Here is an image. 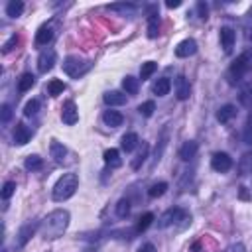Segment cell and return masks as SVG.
Returning a JSON list of instances; mask_svg holds the SVG:
<instances>
[{
    "mask_svg": "<svg viewBox=\"0 0 252 252\" xmlns=\"http://www.w3.org/2000/svg\"><path fill=\"white\" fill-rule=\"evenodd\" d=\"M69 219H71V215H69V211H65V209H55V211H51V213L41 220V226H39L41 236H43L45 240L59 238V236L67 230Z\"/></svg>",
    "mask_w": 252,
    "mask_h": 252,
    "instance_id": "1",
    "label": "cell"
},
{
    "mask_svg": "<svg viewBox=\"0 0 252 252\" xmlns=\"http://www.w3.org/2000/svg\"><path fill=\"white\" fill-rule=\"evenodd\" d=\"M77 187H79V175H77V173H63V175L57 179V183L53 185L51 197H53V201H57V203L67 201L69 197L75 195Z\"/></svg>",
    "mask_w": 252,
    "mask_h": 252,
    "instance_id": "2",
    "label": "cell"
},
{
    "mask_svg": "<svg viewBox=\"0 0 252 252\" xmlns=\"http://www.w3.org/2000/svg\"><path fill=\"white\" fill-rule=\"evenodd\" d=\"M89 69H91V61L81 59L79 55H69V57H65V61H63V71H65L69 77H75V79H79L81 75H85Z\"/></svg>",
    "mask_w": 252,
    "mask_h": 252,
    "instance_id": "3",
    "label": "cell"
},
{
    "mask_svg": "<svg viewBox=\"0 0 252 252\" xmlns=\"http://www.w3.org/2000/svg\"><path fill=\"white\" fill-rule=\"evenodd\" d=\"M179 220H183V226H185L187 222H191V215H189L187 211L179 209V207H173V209H167V211L159 217L158 226H159V228H165V226H169V224H177Z\"/></svg>",
    "mask_w": 252,
    "mask_h": 252,
    "instance_id": "4",
    "label": "cell"
},
{
    "mask_svg": "<svg viewBox=\"0 0 252 252\" xmlns=\"http://www.w3.org/2000/svg\"><path fill=\"white\" fill-rule=\"evenodd\" d=\"M252 67V53L250 51H244V53H240L236 59H234V63L230 65V69H228V77H230V83H234V81H238L248 69Z\"/></svg>",
    "mask_w": 252,
    "mask_h": 252,
    "instance_id": "5",
    "label": "cell"
},
{
    "mask_svg": "<svg viewBox=\"0 0 252 252\" xmlns=\"http://www.w3.org/2000/svg\"><path fill=\"white\" fill-rule=\"evenodd\" d=\"M41 226V222H37V220H32V222H26L20 230H18V236H16V248H24L30 240H32V236L35 234V230Z\"/></svg>",
    "mask_w": 252,
    "mask_h": 252,
    "instance_id": "6",
    "label": "cell"
},
{
    "mask_svg": "<svg viewBox=\"0 0 252 252\" xmlns=\"http://www.w3.org/2000/svg\"><path fill=\"white\" fill-rule=\"evenodd\" d=\"M211 167H213L215 171L224 173V171H228V169L232 167V158H230L226 152H215L213 158H211Z\"/></svg>",
    "mask_w": 252,
    "mask_h": 252,
    "instance_id": "7",
    "label": "cell"
},
{
    "mask_svg": "<svg viewBox=\"0 0 252 252\" xmlns=\"http://www.w3.org/2000/svg\"><path fill=\"white\" fill-rule=\"evenodd\" d=\"M55 59H57V53H55L51 47L43 49V51L39 53V57H37V69H39V73L51 71L53 65H55Z\"/></svg>",
    "mask_w": 252,
    "mask_h": 252,
    "instance_id": "8",
    "label": "cell"
},
{
    "mask_svg": "<svg viewBox=\"0 0 252 252\" xmlns=\"http://www.w3.org/2000/svg\"><path fill=\"white\" fill-rule=\"evenodd\" d=\"M61 120L67 124V126H73L77 120H79V110H77V104L73 100H67L61 108Z\"/></svg>",
    "mask_w": 252,
    "mask_h": 252,
    "instance_id": "9",
    "label": "cell"
},
{
    "mask_svg": "<svg viewBox=\"0 0 252 252\" xmlns=\"http://www.w3.org/2000/svg\"><path fill=\"white\" fill-rule=\"evenodd\" d=\"M175 94L179 100H187L189 94H191V87H189V81L185 75H177L175 77Z\"/></svg>",
    "mask_w": 252,
    "mask_h": 252,
    "instance_id": "10",
    "label": "cell"
},
{
    "mask_svg": "<svg viewBox=\"0 0 252 252\" xmlns=\"http://www.w3.org/2000/svg\"><path fill=\"white\" fill-rule=\"evenodd\" d=\"M30 138H32V130L24 122H18L16 128H14V144L16 146H24V144L30 142Z\"/></svg>",
    "mask_w": 252,
    "mask_h": 252,
    "instance_id": "11",
    "label": "cell"
},
{
    "mask_svg": "<svg viewBox=\"0 0 252 252\" xmlns=\"http://www.w3.org/2000/svg\"><path fill=\"white\" fill-rule=\"evenodd\" d=\"M195 51H197V41L191 39V37L179 41L177 47H175V55H177V57H189V55H193Z\"/></svg>",
    "mask_w": 252,
    "mask_h": 252,
    "instance_id": "12",
    "label": "cell"
},
{
    "mask_svg": "<svg viewBox=\"0 0 252 252\" xmlns=\"http://www.w3.org/2000/svg\"><path fill=\"white\" fill-rule=\"evenodd\" d=\"M51 39H53V26L43 24L35 33V45H47Z\"/></svg>",
    "mask_w": 252,
    "mask_h": 252,
    "instance_id": "13",
    "label": "cell"
},
{
    "mask_svg": "<svg viewBox=\"0 0 252 252\" xmlns=\"http://www.w3.org/2000/svg\"><path fill=\"white\" fill-rule=\"evenodd\" d=\"M234 39H236L234 30L228 28V26H222V28H220V43H222V49H224V51H230V49H232Z\"/></svg>",
    "mask_w": 252,
    "mask_h": 252,
    "instance_id": "14",
    "label": "cell"
},
{
    "mask_svg": "<svg viewBox=\"0 0 252 252\" xmlns=\"http://www.w3.org/2000/svg\"><path fill=\"white\" fill-rule=\"evenodd\" d=\"M197 150H199L197 142L187 140V142H185V144L179 148V158H181L183 161H189V159H193V158L197 156Z\"/></svg>",
    "mask_w": 252,
    "mask_h": 252,
    "instance_id": "15",
    "label": "cell"
},
{
    "mask_svg": "<svg viewBox=\"0 0 252 252\" xmlns=\"http://www.w3.org/2000/svg\"><path fill=\"white\" fill-rule=\"evenodd\" d=\"M236 116V106L234 104H222L219 110H217V120L226 124L228 120H232Z\"/></svg>",
    "mask_w": 252,
    "mask_h": 252,
    "instance_id": "16",
    "label": "cell"
},
{
    "mask_svg": "<svg viewBox=\"0 0 252 252\" xmlns=\"http://www.w3.org/2000/svg\"><path fill=\"white\" fill-rule=\"evenodd\" d=\"M102 120H104V124H106V126L116 128V126H120V124L124 122V116H122L118 110H104Z\"/></svg>",
    "mask_w": 252,
    "mask_h": 252,
    "instance_id": "17",
    "label": "cell"
},
{
    "mask_svg": "<svg viewBox=\"0 0 252 252\" xmlns=\"http://www.w3.org/2000/svg\"><path fill=\"white\" fill-rule=\"evenodd\" d=\"M49 152H51V158H53L57 163H63V159H65V156H67V148H65L61 142L53 140V142L49 144Z\"/></svg>",
    "mask_w": 252,
    "mask_h": 252,
    "instance_id": "18",
    "label": "cell"
},
{
    "mask_svg": "<svg viewBox=\"0 0 252 252\" xmlns=\"http://www.w3.org/2000/svg\"><path fill=\"white\" fill-rule=\"evenodd\" d=\"M102 98L108 106H120V104L126 102V94H122L120 91H108V93H104Z\"/></svg>",
    "mask_w": 252,
    "mask_h": 252,
    "instance_id": "19",
    "label": "cell"
},
{
    "mask_svg": "<svg viewBox=\"0 0 252 252\" xmlns=\"http://www.w3.org/2000/svg\"><path fill=\"white\" fill-rule=\"evenodd\" d=\"M138 142H140V138H138L136 132H126V134L122 136V140H120V146H122L124 152H132V150H136Z\"/></svg>",
    "mask_w": 252,
    "mask_h": 252,
    "instance_id": "20",
    "label": "cell"
},
{
    "mask_svg": "<svg viewBox=\"0 0 252 252\" xmlns=\"http://www.w3.org/2000/svg\"><path fill=\"white\" fill-rule=\"evenodd\" d=\"M102 158H104V163H106L108 167H120V165H122V158H120V152H118L116 148L106 150Z\"/></svg>",
    "mask_w": 252,
    "mask_h": 252,
    "instance_id": "21",
    "label": "cell"
},
{
    "mask_svg": "<svg viewBox=\"0 0 252 252\" xmlns=\"http://www.w3.org/2000/svg\"><path fill=\"white\" fill-rule=\"evenodd\" d=\"M169 89H171V81L167 79V77H161V79H158L156 83H154V94H158V96H165L167 93H169Z\"/></svg>",
    "mask_w": 252,
    "mask_h": 252,
    "instance_id": "22",
    "label": "cell"
},
{
    "mask_svg": "<svg viewBox=\"0 0 252 252\" xmlns=\"http://www.w3.org/2000/svg\"><path fill=\"white\" fill-rule=\"evenodd\" d=\"M33 83H35V75L24 73V75L18 79V91H20V93H26V91H30V89L33 87Z\"/></svg>",
    "mask_w": 252,
    "mask_h": 252,
    "instance_id": "23",
    "label": "cell"
},
{
    "mask_svg": "<svg viewBox=\"0 0 252 252\" xmlns=\"http://www.w3.org/2000/svg\"><path fill=\"white\" fill-rule=\"evenodd\" d=\"M122 89H124L126 94H136L138 93V79L132 77V75H126L122 79Z\"/></svg>",
    "mask_w": 252,
    "mask_h": 252,
    "instance_id": "24",
    "label": "cell"
},
{
    "mask_svg": "<svg viewBox=\"0 0 252 252\" xmlns=\"http://www.w3.org/2000/svg\"><path fill=\"white\" fill-rule=\"evenodd\" d=\"M22 12H24V2H22V0H12V2H8L6 14H8L10 18H18V16H22Z\"/></svg>",
    "mask_w": 252,
    "mask_h": 252,
    "instance_id": "25",
    "label": "cell"
},
{
    "mask_svg": "<svg viewBox=\"0 0 252 252\" xmlns=\"http://www.w3.org/2000/svg\"><path fill=\"white\" fill-rule=\"evenodd\" d=\"M24 165H26V169H30V171H35V169H41V165H43V159H41L37 154H32V156H28V158H26Z\"/></svg>",
    "mask_w": 252,
    "mask_h": 252,
    "instance_id": "26",
    "label": "cell"
},
{
    "mask_svg": "<svg viewBox=\"0 0 252 252\" xmlns=\"http://www.w3.org/2000/svg\"><path fill=\"white\" fill-rule=\"evenodd\" d=\"M152 222H154V215H152V213H144V215L138 219L134 232H144V230H146V228H148Z\"/></svg>",
    "mask_w": 252,
    "mask_h": 252,
    "instance_id": "27",
    "label": "cell"
},
{
    "mask_svg": "<svg viewBox=\"0 0 252 252\" xmlns=\"http://www.w3.org/2000/svg\"><path fill=\"white\" fill-rule=\"evenodd\" d=\"M63 91H65V83H63V81L51 79V81L47 83V93H49L51 96H57V94H61Z\"/></svg>",
    "mask_w": 252,
    "mask_h": 252,
    "instance_id": "28",
    "label": "cell"
},
{
    "mask_svg": "<svg viewBox=\"0 0 252 252\" xmlns=\"http://www.w3.org/2000/svg\"><path fill=\"white\" fill-rule=\"evenodd\" d=\"M165 191H167V183H165V181H158V183H154V185L148 189V195H150L152 199H156V197H161Z\"/></svg>",
    "mask_w": 252,
    "mask_h": 252,
    "instance_id": "29",
    "label": "cell"
},
{
    "mask_svg": "<svg viewBox=\"0 0 252 252\" xmlns=\"http://www.w3.org/2000/svg\"><path fill=\"white\" fill-rule=\"evenodd\" d=\"M148 152H150V146L148 144H142V150H140V154L132 159V167L134 169H140V165L146 161V158H148Z\"/></svg>",
    "mask_w": 252,
    "mask_h": 252,
    "instance_id": "30",
    "label": "cell"
},
{
    "mask_svg": "<svg viewBox=\"0 0 252 252\" xmlns=\"http://www.w3.org/2000/svg\"><path fill=\"white\" fill-rule=\"evenodd\" d=\"M136 4H108V10L112 12H122V14H132L136 12Z\"/></svg>",
    "mask_w": 252,
    "mask_h": 252,
    "instance_id": "31",
    "label": "cell"
},
{
    "mask_svg": "<svg viewBox=\"0 0 252 252\" xmlns=\"http://www.w3.org/2000/svg\"><path fill=\"white\" fill-rule=\"evenodd\" d=\"M156 69H158V65H156L154 61H146V63L140 67V77H142V81H144V79H150Z\"/></svg>",
    "mask_w": 252,
    "mask_h": 252,
    "instance_id": "32",
    "label": "cell"
},
{
    "mask_svg": "<svg viewBox=\"0 0 252 252\" xmlns=\"http://www.w3.org/2000/svg\"><path fill=\"white\" fill-rule=\"evenodd\" d=\"M116 215H118L120 219H126V217L130 215V201H128V199H120V201L116 203Z\"/></svg>",
    "mask_w": 252,
    "mask_h": 252,
    "instance_id": "33",
    "label": "cell"
},
{
    "mask_svg": "<svg viewBox=\"0 0 252 252\" xmlns=\"http://www.w3.org/2000/svg\"><path fill=\"white\" fill-rule=\"evenodd\" d=\"M148 37H158L159 33V18H148Z\"/></svg>",
    "mask_w": 252,
    "mask_h": 252,
    "instance_id": "34",
    "label": "cell"
},
{
    "mask_svg": "<svg viewBox=\"0 0 252 252\" xmlns=\"http://www.w3.org/2000/svg\"><path fill=\"white\" fill-rule=\"evenodd\" d=\"M154 110H156V102H154V100H146V102H142V104L138 106V112H140L142 116H152Z\"/></svg>",
    "mask_w": 252,
    "mask_h": 252,
    "instance_id": "35",
    "label": "cell"
},
{
    "mask_svg": "<svg viewBox=\"0 0 252 252\" xmlns=\"http://www.w3.org/2000/svg\"><path fill=\"white\" fill-rule=\"evenodd\" d=\"M14 193H16V181H6V183L2 185V193H0V195H2V199H4V201H8Z\"/></svg>",
    "mask_w": 252,
    "mask_h": 252,
    "instance_id": "36",
    "label": "cell"
},
{
    "mask_svg": "<svg viewBox=\"0 0 252 252\" xmlns=\"http://www.w3.org/2000/svg\"><path fill=\"white\" fill-rule=\"evenodd\" d=\"M242 140H244V144H248V146H252V114L248 116V120H246V124H244V132H242Z\"/></svg>",
    "mask_w": 252,
    "mask_h": 252,
    "instance_id": "37",
    "label": "cell"
},
{
    "mask_svg": "<svg viewBox=\"0 0 252 252\" xmlns=\"http://www.w3.org/2000/svg\"><path fill=\"white\" fill-rule=\"evenodd\" d=\"M37 108H39V100H37V98H32V100L26 102V106H24V114H26V116H33V114L37 112Z\"/></svg>",
    "mask_w": 252,
    "mask_h": 252,
    "instance_id": "38",
    "label": "cell"
},
{
    "mask_svg": "<svg viewBox=\"0 0 252 252\" xmlns=\"http://www.w3.org/2000/svg\"><path fill=\"white\" fill-rule=\"evenodd\" d=\"M165 146H167V134H163V136H161V140H159V148H156V156H154V159H156V161H159V158H161V154H163Z\"/></svg>",
    "mask_w": 252,
    "mask_h": 252,
    "instance_id": "39",
    "label": "cell"
},
{
    "mask_svg": "<svg viewBox=\"0 0 252 252\" xmlns=\"http://www.w3.org/2000/svg\"><path fill=\"white\" fill-rule=\"evenodd\" d=\"M0 114H2V116H0V118H2V122L6 124V122L12 118V106H10V104H2V108H0Z\"/></svg>",
    "mask_w": 252,
    "mask_h": 252,
    "instance_id": "40",
    "label": "cell"
},
{
    "mask_svg": "<svg viewBox=\"0 0 252 252\" xmlns=\"http://www.w3.org/2000/svg\"><path fill=\"white\" fill-rule=\"evenodd\" d=\"M16 43H18V35L14 33V35H10V39H8L6 43H4V47H2V51H4V53H10V51L14 49V45H16Z\"/></svg>",
    "mask_w": 252,
    "mask_h": 252,
    "instance_id": "41",
    "label": "cell"
},
{
    "mask_svg": "<svg viewBox=\"0 0 252 252\" xmlns=\"http://www.w3.org/2000/svg\"><path fill=\"white\" fill-rule=\"evenodd\" d=\"M197 12H199V18H207V12H209V8H207V4L205 2H197Z\"/></svg>",
    "mask_w": 252,
    "mask_h": 252,
    "instance_id": "42",
    "label": "cell"
},
{
    "mask_svg": "<svg viewBox=\"0 0 252 252\" xmlns=\"http://www.w3.org/2000/svg\"><path fill=\"white\" fill-rule=\"evenodd\" d=\"M138 252H156V246H154L152 242H146V244H142V246L138 248Z\"/></svg>",
    "mask_w": 252,
    "mask_h": 252,
    "instance_id": "43",
    "label": "cell"
},
{
    "mask_svg": "<svg viewBox=\"0 0 252 252\" xmlns=\"http://www.w3.org/2000/svg\"><path fill=\"white\" fill-rule=\"evenodd\" d=\"M165 6H167V8H177V6H181V2H179V0H173V2H171V0H169Z\"/></svg>",
    "mask_w": 252,
    "mask_h": 252,
    "instance_id": "44",
    "label": "cell"
}]
</instances>
